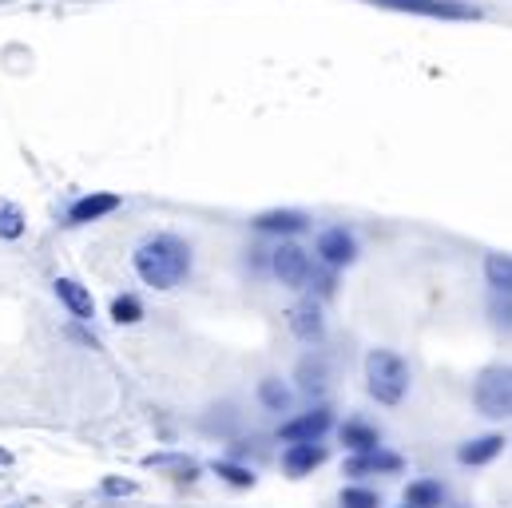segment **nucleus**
I'll return each mask as SVG.
<instances>
[{
  "instance_id": "obj_1",
  "label": "nucleus",
  "mask_w": 512,
  "mask_h": 508,
  "mask_svg": "<svg viewBox=\"0 0 512 508\" xmlns=\"http://www.w3.org/2000/svg\"><path fill=\"white\" fill-rule=\"evenodd\" d=\"M187 270H191V247L175 235H151L135 247V274L155 290L179 286Z\"/></svg>"
},
{
  "instance_id": "obj_2",
  "label": "nucleus",
  "mask_w": 512,
  "mask_h": 508,
  "mask_svg": "<svg viewBox=\"0 0 512 508\" xmlns=\"http://www.w3.org/2000/svg\"><path fill=\"white\" fill-rule=\"evenodd\" d=\"M366 381L382 405H397L409 389V366L393 350H370L366 354Z\"/></svg>"
},
{
  "instance_id": "obj_3",
  "label": "nucleus",
  "mask_w": 512,
  "mask_h": 508,
  "mask_svg": "<svg viewBox=\"0 0 512 508\" xmlns=\"http://www.w3.org/2000/svg\"><path fill=\"white\" fill-rule=\"evenodd\" d=\"M477 409L485 413V417H509L512 413V378L505 366H493V370H485L481 381H477Z\"/></svg>"
},
{
  "instance_id": "obj_4",
  "label": "nucleus",
  "mask_w": 512,
  "mask_h": 508,
  "mask_svg": "<svg viewBox=\"0 0 512 508\" xmlns=\"http://www.w3.org/2000/svg\"><path fill=\"white\" fill-rule=\"evenodd\" d=\"M393 12H409V16H433V20H477L481 12L461 4V0H370Z\"/></svg>"
},
{
  "instance_id": "obj_5",
  "label": "nucleus",
  "mask_w": 512,
  "mask_h": 508,
  "mask_svg": "<svg viewBox=\"0 0 512 508\" xmlns=\"http://www.w3.org/2000/svg\"><path fill=\"white\" fill-rule=\"evenodd\" d=\"M270 266H274V274L282 278V286H294V290H302L306 282H310V254L302 251V247H294V243H282L274 258H270Z\"/></svg>"
},
{
  "instance_id": "obj_6",
  "label": "nucleus",
  "mask_w": 512,
  "mask_h": 508,
  "mask_svg": "<svg viewBox=\"0 0 512 508\" xmlns=\"http://www.w3.org/2000/svg\"><path fill=\"white\" fill-rule=\"evenodd\" d=\"M330 425H334L330 409H326V405H318V409H310V413H302V417L286 421V425L278 429V437H282V441H290V445H298V441H322V433H326Z\"/></svg>"
},
{
  "instance_id": "obj_7",
  "label": "nucleus",
  "mask_w": 512,
  "mask_h": 508,
  "mask_svg": "<svg viewBox=\"0 0 512 508\" xmlns=\"http://www.w3.org/2000/svg\"><path fill=\"white\" fill-rule=\"evenodd\" d=\"M318 254H322L326 266H350V262L358 258V243H354V235H346L342 227H330V231L318 235Z\"/></svg>"
},
{
  "instance_id": "obj_8",
  "label": "nucleus",
  "mask_w": 512,
  "mask_h": 508,
  "mask_svg": "<svg viewBox=\"0 0 512 508\" xmlns=\"http://www.w3.org/2000/svg\"><path fill=\"white\" fill-rule=\"evenodd\" d=\"M290 330H294V338H302V342H318L322 338V310H318V302L314 298H302V302H294L290 306Z\"/></svg>"
},
{
  "instance_id": "obj_9",
  "label": "nucleus",
  "mask_w": 512,
  "mask_h": 508,
  "mask_svg": "<svg viewBox=\"0 0 512 508\" xmlns=\"http://www.w3.org/2000/svg\"><path fill=\"white\" fill-rule=\"evenodd\" d=\"M322 461H326V449H322L318 441H298V445H290V449L282 453V469H286L290 477H306V473H314Z\"/></svg>"
},
{
  "instance_id": "obj_10",
  "label": "nucleus",
  "mask_w": 512,
  "mask_h": 508,
  "mask_svg": "<svg viewBox=\"0 0 512 508\" xmlns=\"http://www.w3.org/2000/svg\"><path fill=\"white\" fill-rule=\"evenodd\" d=\"M370 473H401V457L385 449H370L346 461V477H370Z\"/></svg>"
},
{
  "instance_id": "obj_11",
  "label": "nucleus",
  "mask_w": 512,
  "mask_h": 508,
  "mask_svg": "<svg viewBox=\"0 0 512 508\" xmlns=\"http://www.w3.org/2000/svg\"><path fill=\"white\" fill-rule=\"evenodd\" d=\"M116 207H120V195H84V199L72 203L68 219H72V223H96V219L112 215Z\"/></svg>"
},
{
  "instance_id": "obj_12",
  "label": "nucleus",
  "mask_w": 512,
  "mask_h": 508,
  "mask_svg": "<svg viewBox=\"0 0 512 508\" xmlns=\"http://www.w3.org/2000/svg\"><path fill=\"white\" fill-rule=\"evenodd\" d=\"M255 227L266 235H298V231H306V215L302 211H262Z\"/></svg>"
},
{
  "instance_id": "obj_13",
  "label": "nucleus",
  "mask_w": 512,
  "mask_h": 508,
  "mask_svg": "<svg viewBox=\"0 0 512 508\" xmlns=\"http://www.w3.org/2000/svg\"><path fill=\"white\" fill-rule=\"evenodd\" d=\"M56 294H60V302L76 314V318H92V310H96V302H92V294L76 282V278H56Z\"/></svg>"
},
{
  "instance_id": "obj_14",
  "label": "nucleus",
  "mask_w": 512,
  "mask_h": 508,
  "mask_svg": "<svg viewBox=\"0 0 512 508\" xmlns=\"http://www.w3.org/2000/svg\"><path fill=\"white\" fill-rule=\"evenodd\" d=\"M505 449V437H497V433H489V437H477V441H469V445H461V453H457V461L461 465H489L497 453Z\"/></svg>"
},
{
  "instance_id": "obj_15",
  "label": "nucleus",
  "mask_w": 512,
  "mask_h": 508,
  "mask_svg": "<svg viewBox=\"0 0 512 508\" xmlns=\"http://www.w3.org/2000/svg\"><path fill=\"white\" fill-rule=\"evenodd\" d=\"M342 445L354 449V453H370V449H378V429H370L366 421H346L342 425Z\"/></svg>"
},
{
  "instance_id": "obj_16",
  "label": "nucleus",
  "mask_w": 512,
  "mask_h": 508,
  "mask_svg": "<svg viewBox=\"0 0 512 508\" xmlns=\"http://www.w3.org/2000/svg\"><path fill=\"white\" fill-rule=\"evenodd\" d=\"M405 505L409 508H441L445 505V489L437 481H413L405 489Z\"/></svg>"
},
{
  "instance_id": "obj_17",
  "label": "nucleus",
  "mask_w": 512,
  "mask_h": 508,
  "mask_svg": "<svg viewBox=\"0 0 512 508\" xmlns=\"http://www.w3.org/2000/svg\"><path fill=\"white\" fill-rule=\"evenodd\" d=\"M485 274H489V286H493L497 294H509V286H512L509 254H489V262H485Z\"/></svg>"
},
{
  "instance_id": "obj_18",
  "label": "nucleus",
  "mask_w": 512,
  "mask_h": 508,
  "mask_svg": "<svg viewBox=\"0 0 512 508\" xmlns=\"http://www.w3.org/2000/svg\"><path fill=\"white\" fill-rule=\"evenodd\" d=\"M215 473H219L227 485H235V489H251V485H255V473L243 469V465H231V461H215Z\"/></svg>"
},
{
  "instance_id": "obj_19",
  "label": "nucleus",
  "mask_w": 512,
  "mask_h": 508,
  "mask_svg": "<svg viewBox=\"0 0 512 508\" xmlns=\"http://www.w3.org/2000/svg\"><path fill=\"white\" fill-rule=\"evenodd\" d=\"M258 397H262V405H270V409H286V405H290V389L274 378H266L258 385Z\"/></svg>"
},
{
  "instance_id": "obj_20",
  "label": "nucleus",
  "mask_w": 512,
  "mask_h": 508,
  "mask_svg": "<svg viewBox=\"0 0 512 508\" xmlns=\"http://www.w3.org/2000/svg\"><path fill=\"white\" fill-rule=\"evenodd\" d=\"M24 235V215L12 203H0V239H20Z\"/></svg>"
},
{
  "instance_id": "obj_21",
  "label": "nucleus",
  "mask_w": 512,
  "mask_h": 508,
  "mask_svg": "<svg viewBox=\"0 0 512 508\" xmlns=\"http://www.w3.org/2000/svg\"><path fill=\"white\" fill-rule=\"evenodd\" d=\"M298 378H302V389L306 393H318V389H326V362H302V370H298Z\"/></svg>"
},
{
  "instance_id": "obj_22",
  "label": "nucleus",
  "mask_w": 512,
  "mask_h": 508,
  "mask_svg": "<svg viewBox=\"0 0 512 508\" xmlns=\"http://www.w3.org/2000/svg\"><path fill=\"white\" fill-rule=\"evenodd\" d=\"M112 318H116V322H139V318H143V306H139V298H135V294H120V298H116V302H112Z\"/></svg>"
},
{
  "instance_id": "obj_23",
  "label": "nucleus",
  "mask_w": 512,
  "mask_h": 508,
  "mask_svg": "<svg viewBox=\"0 0 512 508\" xmlns=\"http://www.w3.org/2000/svg\"><path fill=\"white\" fill-rule=\"evenodd\" d=\"M342 508H378V493H370V489H342Z\"/></svg>"
},
{
  "instance_id": "obj_24",
  "label": "nucleus",
  "mask_w": 512,
  "mask_h": 508,
  "mask_svg": "<svg viewBox=\"0 0 512 508\" xmlns=\"http://www.w3.org/2000/svg\"><path fill=\"white\" fill-rule=\"evenodd\" d=\"M104 493H108V497H128V493H135V485H131V481L108 477V481H104Z\"/></svg>"
},
{
  "instance_id": "obj_25",
  "label": "nucleus",
  "mask_w": 512,
  "mask_h": 508,
  "mask_svg": "<svg viewBox=\"0 0 512 508\" xmlns=\"http://www.w3.org/2000/svg\"><path fill=\"white\" fill-rule=\"evenodd\" d=\"M12 508H20V505H12Z\"/></svg>"
}]
</instances>
